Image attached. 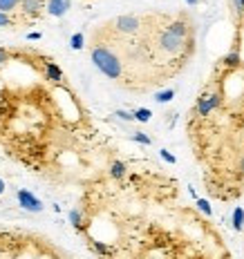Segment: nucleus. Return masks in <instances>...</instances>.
<instances>
[{
    "instance_id": "1",
    "label": "nucleus",
    "mask_w": 244,
    "mask_h": 259,
    "mask_svg": "<svg viewBox=\"0 0 244 259\" xmlns=\"http://www.w3.org/2000/svg\"><path fill=\"white\" fill-rule=\"evenodd\" d=\"M90 56H92V63H94V67L99 69L103 76H108V78H112V80H119V78L123 76V61L110 50V47L94 45V47H92Z\"/></svg>"
},
{
    "instance_id": "2",
    "label": "nucleus",
    "mask_w": 244,
    "mask_h": 259,
    "mask_svg": "<svg viewBox=\"0 0 244 259\" xmlns=\"http://www.w3.org/2000/svg\"><path fill=\"white\" fill-rule=\"evenodd\" d=\"M186 42H191V38H182V36L172 34V31H159V36H157V47H159L164 54L168 56H177V54L184 52V47H186Z\"/></svg>"
},
{
    "instance_id": "3",
    "label": "nucleus",
    "mask_w": 244,
    "mask_h": 259,
    "mask_svg": "<svg viewBox=\"0 0 244 259\" xmlns=\"http://www.w3.org/2000/svg\"><path fill=\"white\" fill-rule=\"evenodd\" d=\"M110 25H112L115 31H119V34L132 36L142 29V18H139V16H132V14H126V16H117Z\"/></svg>"
},
{
    "instance_id": "4",
    "label": "nucleus",
    "mask_w": 244,
    "mask_h": 259,
    "mask_svg": "<svg viewBox=\"0 0 244 259\" xmlns=\"http://www.w3.org/2000/svg\"><path fill=\"white\" fill-rule=\"evenodd\" d=\"M220 103H222L220 94H215V92L213 94H202L197 99V103H195V112H197L199 116H208L213 110H218Z\"/></svg>"
},
{
    "instance_id": "5",
    "label": "nucleus",
    "mask_w": 244,
    "mask_h": 259,
    "mask_svg": "<svg viewBox=\"0 0 244 259\" xmlns=\"http://www.w3.org/2000/svg\"><path fill=\"white\" fill-rule=\"evenodd\" d=\"M16 199H18L20 208L27 210V212H43V201L39 197H34L29 190H16Z\"/></svg>"
},
{
    "instance_id": "6",
    "label": "nucleus",
    "mask_w": 244,
    "mask_h": 259,
    "mask_svg": "<svg viewBox=\"0 0 244 259\" xmlns=\"http://www.w3.org/2000/svg\"><path fill=\"white\" fill-rule=\"evenodd\" d=\"M47 5L43 3V0H23V3H20V16H25V18H39V16L43 14V9H45Z\"/></svg>"
},
{
    "instance_id": "7",
    "label": "nucleus",
    "mask_w": 244,
    "mask_h": 259,
    "mask_svg": "<svg viewBox=\"0 0 244 259\" xmlns=\"http://www.w3.org/2000/svg\"><path fill=\"white\" fill-rule=\"evenodd\" d=\"M69 7H72L69 0H50L47 7H45V12L50 16H54V18H63V16L69 12Z\"/></svg>"
},
{
    "instance_id": "8",
    "label": "nucleus",
    "mask_w": 244,
    "mask_h": 259,
    "mask_svg": "<svg viewBox=\"0 0 244 259\" xmlns=\"http://www.w3.org/2000/svg\"><path fill=\"white\" fill-rule=\"evenodd\" d=\"M43 67H45V78L50 83H56V85L63 83V69L54 61H43Z\"/></svg>"
},
{
    "instance_id": "9",
    "label": "nucleus",
    "mask_w": 244,
    "mask_h": 259,
    "mask_svg": "<svg viewBox=\"0 0 244 259\" xmlns=\"http://www.w3.org/2000/svg\"><path fill=\"white\" fill-rule=\"evenodd\" d=\"M126 175H128V165L123 163V161H119V159L112 161V163H110V177H112V179H115V181H121Z\"/></svg>"
},
{
    "instance_id": "10",
    "label": "nucleus",
    "mask_w": 244,
    "mask_h": 259,
    "mask_svg": "<svg viewBox=\"0 0 244 259\" xmlns=\"http://www.w3.org/2000/svg\"><path fill=\"white\" fill-rule=\"evenodd\" d=\"M224 67H229V69H235V67H240V63H242V58H240V52L237 50H233V52H229L224 56Z\"/></svg>"
},
{
    "instance_id": "11",
    "label": "nucleus",
    "mask_w": 244,
    "mask_h": 259,
    "mask_svg": "<svg viewBox=\"0 0 244 259\" xmlns=\"http://www.w3.org/2000/svg\"><path fill=\"white\" fill-rule=\"evenodd\" d=\"M231 224L235 230H242L244 228V208H233V214H231Z\"/></svg>"
},
{
    "instance_id": "12",
    "label": "nucleus",
    "mask_w": 244,
    "mask_h": 259,
    "mask_svg": "<svg viewBox=\"0 0 244 259\" xmlns=\"http://www.w3.org/2000/svg\"><path fill=\"white\" fill-rule=\"evenodd\" d=\"M90 248L94 252H99L101 257H106V255H112V246H108V244H103V241H96V239H90Z\"/></svg>"
},
{
    "instance_id": "13",
    "label": "nucleus",
    "mask_w": 244,
    "mask_h": 259,
    "mask_svg": "<svg viewBox=\"0 0 244 259\" xmlns=\"http://www.w3.org/2000/svg\"><path fill=\"white\" fill-rule=\"evenodd\" d=\"M69 224H72L77 230H83V226H85V224H83V212H81L79 208H72V210H69Z\"/></svg>"
},
{
    "instance_id": "14",
    "label": "nucleus",
    "mask_w": 244,
    "mask_h": 259,
    "mask_svg": "<svg viewBox=\"0 0 244 259\" xmlns=\"http://www.w3.org/2000/svg\"><path fill=\"white\" fill-rule=\"evenodd\" d=\"M20 3H23V0H0V12H5V14L18 12Z\"/></svg>"
},
{
    "instance_id": "15",
    "label": "nucleus",
    "mask_w": 244,
    "mask_h": 259,
    "mask_svg": "<svg viewBox=\"0 0 244 259\" xmlns=\"http://www.w3.org/2000/svg\"><path fill=\"white\" fill-rule=\"evenodd\" d=\"M172 96H175V90H172V88H168V90L157 92V94H155V101H157V103H170V101H172Z\"/></svg>"
},
{
    "instance_id": "16",
    "label": "nucleus",
    "mask_w": 244,
    "mask_h": 259,
    "mask_svg": "<svg viewBox=\"0 0 244 259\" xmlns=\"http://www.w3.org/2000/svg\"><path fill=\"white\" fill-rule=\"evenodd\" d=\"M150 118H153V112H150L148 107H139V110H134V121H139V123H148Z\"/></svg>"
},
{
    "instance_id": "17",
    "label": "nucleus",
    "mask_w": 244,
    "mask_h": 259,
    "mask_svg": "<svg viewBox=\"0 0 244 259\" xmlns=\"http://www.w3.org/2000/svg\"><path fill=\"white\" fill-rule=\"evenodd\" d=\"M69 47H72V50H83L85 47V36L83 34H74L72 38H69Z\"/></svg>"
},
{
    "instance_id": "18",
    "label": "nucleus",
    "mask_w": 244,
    "mask_h": 259,
    "mask_svg": "<svg viewBox=\"0 0 244 259\" xmlns=\"http://www.w3.org/2000/svg\"><path fill=\"white\" fill-rule=\"evenodd\" d=\"M132 141H137L142 145H153V139H150L148 134H144V132H132Z\"/></svg>"
},
{
    "instance_id": "19",
    "label": "nucleus",
    "mask_w": 244,
    "mask_h": 259,
    "mask_svg": "<svg viewBox=\"0 0 244 259\" xmlns=\"http://www.w3.org/2000/svg\"><path fill=\"white\" fill-rule=\"evenodd\" d=\"M197 208L202 210L206 217H211V214H213V208H211V203L206 201V199H197Z\"/></svg>"
},
{
    "instance_id": "20",
    "label": "nucleus",
    "mask_w": 244,
    "mask_h": 259,
    "mask_svg": "<svg viewBox=\"0 0 244 259\" xmlns=\"http://www.w3.org/2000/svg\"><path fill=\"white\" fill-rule=\"evenodd\" d=\"M12 25H14L12 14H5V12H0V29H3V27H12Z\"/></svg>"
},
{
    "instance_id": "21",
    "label": "nucleus",
    "mask_w": 244,
    "mask_h": 259,
    "mask_svg": "<svg viewBox=\"0 0 244 259\" xmlns=\"http://www.w3.org/2000/svg\"><path fill=\"white\" fill-rule=\"evenodd\" d=\"M115 116H119V118H121V121H134V112H126V110H117L115 112Z\"/></svg>"
},
{
    "instance_id": "22",
    "label": "nucleus",
    "mask_w": 244,
    "mask_h": 259,
    "mask_svg": "<svg viewBox=\"0 0 244 259\" xmlns=\"http://www.w3.org/2000/svg\"><path fill=\"white\" fill-rule=\"evenodd\" d=\"M159 156H161V159H164V161H166V163H172V165H175V163H177L175 154H170V152H168V150H159Z\"/></svg>"
},
{
    "instance_id": "23",
    "label": "nucleus",
    "mask_w": 244,
    "mask_h": 259,
    "mask_svg": "<svg viewBox=\"0 0 244 259\" xmlns=\"http://www.w3.org/2000/svg\"><path fill=\"white\" fill-rule=\"evenodd\" d=\"M9 58H12V54L5 50V47H0V67H5L9 63Z\"/></svg>"
},
{
    "instance_id": "24",
    "label": "nucleus",
    "mask_w": 244,
    "mask_h": 259,
    "mask_svg": "<svg viewBox=\"0 0 244 259\" xmlns=\"http://www.w3.org/2000/svg\"><path fill=\"white\" fill-rule=\"evenodd\" d=\"M233 9L237 16H244V0H233Z\"/></svg>"
},
{
    "instance_id": "25",
    "label": "nucleus",
    "mask_w": 244,
    "mask_h": 259,
    "mask_svg": "<svg viewBox=\"0 0 244 259\" xmlns=\"http://www.w3.org/2000/svg\"><path fill=\"white\" fill-rule=\"evenodd\" d=\"M41 38H43L41 31H29V34H27V40H41Z\"/></svg>"
},
{
    "instance_id": "26",
    "label": "nucleus",
    "mask_w": 244,
    "mask_h": 259,
    "mask_svg": "<svg viewBox=\"0 0 244 259\" xmlns=\"http://www.w3.org/2000/svg\"><path fill=\"white\" fill-rule=\"evenodd\" d=\"M5 190H7V183H5V179H3V177H0V194H3Z\"/></svg>"
},
{
    "instance_id": "27",
    "label": "nucleus",
    "mask_w": 244,
    "mask_h": 259,
    "mask_svg": "<svg viewBox=\"0 0 244 259\" xmlns=\"http://www.w3.org/2000/svg\"><path fill=\"white\" fill-rule=\"evenodd\" d=\"M237 168H240V172H242V175H244V156H242V159H240V163H237Z\"/></svg>"
},
{
    "instance_id": "28",
    "label": "nucleus",
    "mask_w": 244,
    "mask_h": 259,
    "mask_svg": "<svg viewBox=\"0 0 244 259\" xmlns=\"http://www.w3.org/2000/svg\"><path fill=\"white\" fill-rule=\"evenodd\" d=\"M186 3H188V5H197V0H186Z\"/></svg>"
}]
</instances>
